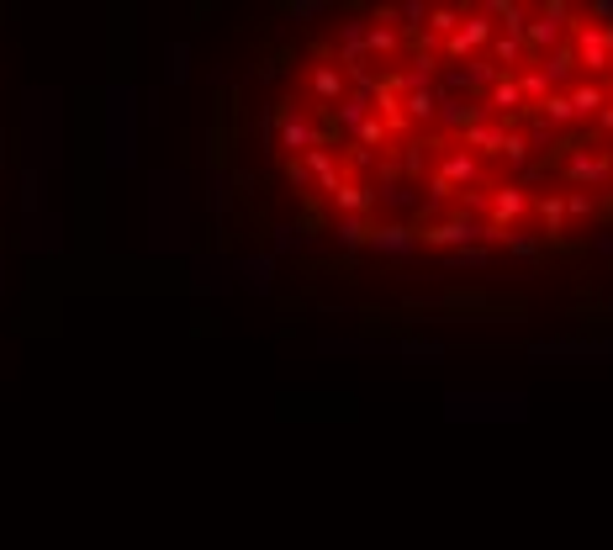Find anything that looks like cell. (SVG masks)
<instances>
[{
    "label": "cell",
    "mask_w": 613,
    "mask_h": 550,
    "mask_svg": "<svg viewBox=\"0 0 613 550\" xmlns=\"http://www.w3.org/2000/svg\"><path fill=\"white\" fill-rule=\"evenodd\" d=\"M566 32H571V6H566V0H545V6L534 11V22L524 27V48H529V59H540V53L561 48V43H566Z\"/></svg>",
    "instance_id": "1"
},
{
    "label": "cell",
    "mask_w": 613,
    "mask_h": 550,
    "mask_svg": "<svg viewBox=\"0 0 613 550\" xmlns=\"http://www.w3.org/2000/svg\"><path fill=\"white\" fill-rule=\"evenodd\" d=\"M481 175V164H476V154H466V149H450L439 159V170H434V180H429V196L434 201H444V196H455L460 186H471V180Z\"/></svg>",
    "instance_id": "2"
},
{
    "label": "cell",
    "mask_w": 613,
    "mask_h": 550,
    "mask_svg": "<svg viewBox=\"0 0 613 550\" xmlns=\"http://www.w3.org/2000/svg\"><path fill=\"white\" fill-rule=\"evenodd\" d=\"M561 170H566L571 186H603L608 170H613V159H608V154H592V149H582V143H571V154L561 159Z\"/></svg>",
    "instance_id": "3"
},
{
    "label": "cell",
    "mask_w": 613,
    "mask_h": 550,
    "mask_svg": "<svg viewBox=\"0 0 613 550\" xmlns=\"http://www.w3.org/2000/svg\"><path fill=\"white\" fill-rule=\"evenodd\" d=\"M275 122H281V149L286 154H312V149H323V133L312 122L296 117V101H286L281 112H275Z\"/></svg>",
    "instance_id": "4"
},
{
    "label": "cell",
    "mask_w": 613,
    "mask_h": 550,
    "mask_svg": "<svg viewBox=\"0 0 613 550\" xmlns=\"http://www.w3.org/2000/svg\"><path fill=\"white\" fill-rule=\"evenodd\" d=\"M476 48H492V16H487V11H466L460 32L444 43V53H450V59H471Z\"/></svg>",
    "instance_id": "5"
},
{
    "label": "cell",
    "mask_w": 613,
    "mask_h": 550,
    "mask_svg": "<svg viewBox=\"0 0 613 550\" xmlns=\"http://www.w3.org/2000/svg\"><path fill=\"white\" fill-rule=\"evenodd\" d=\"M418 238H423V244H434V249H455V244H471V238H487V223H471V217H450V223H429Z\"/></svg>",
    "instance_id": "6"
},
{
    "label": "cell",
    "mask_w": 613,
    "mask_h": 550,
    "mask_svg": "<svg viewBox=\"0 0 613 550\" xmlns=\"http://www.w3.org/2000/svg\"><path fill=\"white\" fill-rule=\"evenodd\" d=\"M503 143H508V127L503 122H492V117H481V122H471L466 133H460V149L466 154H503Z\"/></svg>",
    "instance_id": "7"
},
{
    "label": "cell",
    "mask_w": 613,
    "mask_h": 550,
    "mask_svg": "<svg viewBox=\"0 0 613 550\" xmlns=\"http://www.w3.org/2000/svg\"><path fill=\"white\" fill-rule=\"evenodd\" d=\"M487 212H492V228H508V223H518V217L529 212V196L518 191V186H497L487 196Z\"/></svg>",
    "instance_id": "8"
},
{
    "label": "cell",
    "mask_w": 613,
    "mask_h": 550,
    "mask_svg": "<svg viewBox=\"0 0 613 550\" xmlns=\"http://www.w3.org/2000/svg\"><path fill=\"white\" fill-rule=\"evenodd\" d=\"M566 101H571V117H577V122H598L603 101H608V90H603L598 80H582V85H571V90H566Z\"/></svg>",
    "instance_id": "9"
},
{
    "label": "cell",
    "mask_w": 613,
    "mask_h": 550,
    "mask_svg": "<svg viewBox=\"0 0 613 550\" xmlns=\"http://www.w3.org/2000/svg\"><path fill=\"white\" fill-rule=\"evenodd\" d=\"M376 191L370 186H349V180H339V191H333V207H339L344 217H365V212H376Z\"/></svg>",
    "instance_id": "10"
},
{
    "label": "cell",
    "mask_w": 613,
    "mask_h": 550,
    "mask_svg": "<svg viewBox=\"0 0 613 550\" xmlns=\"http://www.w3.org/2000/svg\"><path fill=\"white\" fill-rule=\"evenodd\" d=\"M487 59L497 64V75H518V64L529 59V48H524V38H492Z\"/></svg>",
    "instance_id": "11"
},
{
    "label": "cell",
    "mask_w": 613,
    "mask_h": 550,
    "mask_svg": "<svg viewBox=\"0 0 613 550\" xmlns=\"http://www.w3.org/2000/svg\"><path fill=\"white\" fill-rule=\"evenodd\" d=\"M413 244H418V233H413V228H402V223L370 228V249H381V254H407Z\"/></svg>",
    "instance_id": "12"
},
{
    "label": "cell",
    "mask_w": 613,
    "mask_h": 550,
    "mask_svg": "<svg viewBox=\"0 0 613 550\" xmlns=\"http://www.w3.org/2000/svg\"><path fill=\"white\" fill-rule=\"evenodd\" d=\"M344 69H333V64H318V69H312V96H318V101H328V106H339L344 101Z\"/></svg>",
    "instance_id": "13"
},
{
    "label": "cell",
    "mask_w": 613,
    "mask_h": 550,
    "mask_svg": "<svg viewBox=\"0 0 613 550\" xmlns=\"http://www.w3.org/2000/svg\"><path fill=\"white\" fill-rule=\"evenodd\" d=\"M302 175H318V180H323V191H339V159H333L328 149L302 154Z\"/></svg>",
    "instance_id": "14"
},
{
    "label": "cell",
    "mask_w": 613,
    "mask_h": 550,
    "mask_svg": "<svg viewBox=\"0 0 613 550\" xmlns=\"http://www.w3.org/2000/svg\"><path fill=\"white\" fill-rule=\"evenodd\" d=\"M540 75H545L550 85H561V80H571V75H577V48H571V38H566L561 48H550V64L540 69Z\"/></svg>",
    "instance_id": "15"
},
{
    "label": "cell",
    "mask_w": 613,
    "mask_h": 550,
    "mask_svg": "<svg viewBox=\"0 0 613 550\" xmlns=\"http://www.w3.org/2000/svg\"><path fill=\"white\" fill-rule=\"evenodd\" d=\"M402 106V117H407V127H418V122H429L434 112H439V96L434 90H413L407 101H397Z\"/></svg>",
    "instance_id": "16"
},
{
    "label": "cell",
    "mask_w": 613,
    "mask_h": 550,
    "mask_svg": "<svg viewBox=\"0 0 613 550\" xmlns=\"http://www.w3.org/2000/svg\"><path fill=\"white\" fill-rule=\"evenodd\" d=\"M460 22H466V11H460V6H434L429 11V32H434V38H444V43L460 32Z\"/></svg>",
    "instance_id": "17"
},
{
    "label": "cell",
    "mask_w": 613,
    "mask_h": 550,
    "mask_svg": "<svg viewBox=\"0 0 613 550\" xmlns=\"http://www.w3.org/2000/svg\"><path fill=\"white\" fill-rule=\"evenodd\" d=\"M365 48H370V53H397V48H402V32H397L392 22H370Z\"/></svg>",
    "instance_id": "18"
},
{
    "label": "cell",
    "mask_w": 613,
    "mask_h": 550,
    "mask_svg": "<svg viewBox=\"0 0 613 550\" xmlns=\"http://www.w3.org/2000/svg\"><path fill=\"white\" fill-rule=\"evenodd\" d=\"M339 244H344V249H365V244H370L365 217H339Z\"/></svg>",
    "instance_id": "19"
},
{
    "label": "cell",
    "mask_w": 613,
    "mask_h": 550,
    "mask_svg": "<svg viewBox=\"0 0 613 550\" xmlns=\"http://www.w3.org/2000/svg\"><path fill=\"white\" fill-rule=\"evenodd\" d=\"M503 164H524L529 159V138L524 133H508V143H503V154H497Z\"/></svg>",
    "instance_id": "20"
},
{
    "label": "cell",
    "mask_w": 613,
    "mask_h": 550,
    "mask_svg": "<svg viewBox=\"0 0 613 550\" xmlns=\"http://www.w3.org/2000/svg\"><path fill=\"white\" fill-rule=\"evenodd\" d=\"M566 212H571V217H592V212H598V201H592L587 191H571V196H566Z\"/></svg>",
    "instance_id": "21"
},
{
    "label": "cell",
    "mask_w": 613,
    "mask_h": 550,
    "mask_svg": "<svg viewBox=\"0 0 613 550\" xmlns=\"http://www.w3.org/2000/svg\"><path fill=\"white\" fill-rule=\"evenodd\" d=\"M508 249L524 254V260H529V254H540V244H534V238H508Z\"/></svg>",
    "instance_id": "22"
},
{
    "label": "cell",
    "mask_w": 613,
    "mask_h": 550,
    "mask_svg": "<svg viewBox=\"0 0 613 550\" xmlns=\"http://www.w3.org/2000/svg\"><path fill=\"white\" fill-rule=\"evenodd\" d=\"M598 127H603V133H613V96L603 101V112H598Z\"/></svg>",
    "instance_id": "23"
}]
</instances>
